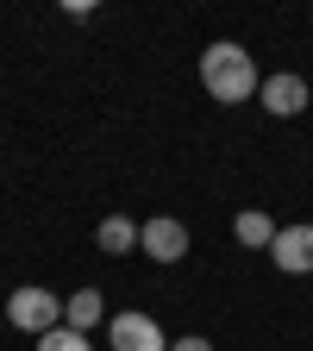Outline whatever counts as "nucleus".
Here are the masks:
<instances>
[{
	"mask_svg": "<svg viewBox=\"0 0 313 351\" xmlns=\"http://www.w3.org/2000/svg\"><path fill=\"white\" fill-rule=\"evenodd\" d=\"M232 232H238V245H263V251H270L282 226H276L270 213H257V207H251V213H238V219H232Z\"/></svg>",
	"mask_w": 313,
	"mask_h": 351,
	"instance_id": "6e6552de",
	"label": "nucleus"
},
{
	"mask_svg": "<svg viewBox=\"0 0 313 351\" xmlns=\"http://www.w3.org/2000/svg\"><path fill=\"white\" fill-rule=\"evenodd\" d=\"M169 351H213V345H207L201 332H182V339H169Z\"/></svg>",
	"mask_w": 313,
	"mask_h": 351,
	"instance_id": "9b49d317",
	"label": "nucleus"
},
{
	"mask_svg": "<svg viewBox=\"0 0 313 351\" xmlns=\"http://www.w3.org/2000/svg\"><path fill=\"white\" fill-rule=\"evenodd\" d=\"M107 332H113V351H169L163 345V326L151 314H113Z\"/></svg>",
	"mask_w": 313,
	"mask_h": 351,
	"instance_id": "7ed1b4c3",
	"label": "nucleus"
},
{
	"mask_svg": "<svg viewBox=\"0 0 313 351\" xmlns=\"http://www.w3.org/2000/svg\"><path fill=\"white\" fill-rule=\"evenodd\" d=\"M38 351H95V345H88V332L57 326V332H44V339H38Z\"/></svg>",
	"mask_w": 313,
	"mask_h": 351,
	"instance_id": "9d476101",
	"label": "nucleus"
},
{
	"mask_svg": "<svg viewBox=\"0 0 313 351\" xmlns=\"http://www.w3.org/2000/svg\"><path fill=\"white\" fill-rule=\"evenodd\" d=\"M201 88H207L219 107H238V101H251L257 88H263V75H257V63H251L245 44L219 38V44H207V51H201Z\"/></svg>",
	"mask_w": 313,
	"mask_h": 351,
	"instance_id": "f257e3e1",
	"label": "nucleus"
},
{
	"mask_svg": "<svg viewBox=\"0 0 313 351\" xmlns=\"http://www.w3.org/2000/svg\"><path fill=\"white\" fill-rule=\"evenodd\" d=\"M138 245L157 263H182L188 257V226H182V219H145V226H138Z\"/></svg>",
	"mask_w": 313,
	"mask_h": 351,
	"instance_id": "20e7f679",
	"label": "nucleus"
},
{
	"mask_svg": "<svg viewBox=\"0 0 313 351\" xmlns=\"http://www.w3.org/2000/svg\"><path fill=\"white\" fill-rule=\"evenodd\" d=\"M257 95H263V107H270L276 119H295V113L307 107V82H301V75H263Z\"/></svg>",
	"mask_w": 313,
	"mask_h": 351,
	"instance_id": "423d86ee",
	"label": "nucleus"
},
{
	"mask_svg": "<svg viewBox=\"0 0 313 351\" xmlns=\"http://www.w3.org/2000/svg\"><path fill=\"white\" fill-rule=\"evenodd\" d=\"M7 320H13L19 332L44 339V332H57V326H63V295L25 282V289H13V301H7Z\"/></svg>",
	"mask_w": 313,
	"mask_h": 351,
	"instance_id": "f03ea898",
	"label": "nucleus"
},
{
	"mask_svg": "<svg viewBox=\"0 0 313 351\" xmlns=\"http://www.w3.org/2000/svg\"><path fill=\"white\" fill-rule=\"evenodd\" d=\"M270 257H276V270L307 276V270H313V226H282L276 245H270Z\"/></svg>",
	"mask_w": 313,
	"mask_h": 351,
	"instance_id": "39448f33",
	"label": "nucleus"
},
{
	"mask_svg": "<svg viewBox=\"0 0 313 351\" xmlns=\"http://www.w3.org/2000/svg\"><path fill=\"white\" fill-rule=\"evenodd\" d=\"M101 320H107V295L101 289H75L63 301V326L69 332H88V326H101Z\"/></svg>",
	"mask_w": 313,
	"mask_h": 351,
	"instance_id": "0eeeda50",
	"label": "nucleus"
},
{
	"mask_svg": "<svg viewBox=\"0 0 313 351\" xmlns=\"http://www.w3.org/2000/svg\"><path fill=\"white\" fill-rule=\"evenodd\" d=\"M95 239H101V251H107V257H119V251H132V245H138V226L113 213V219H101V232H95Z\"/></svg>",
	"mask_w": 313,
	"mask_h": 351,
	"instance_id": "1a4fd4ad",
	"label": "nucleus"
}]
</instances>
